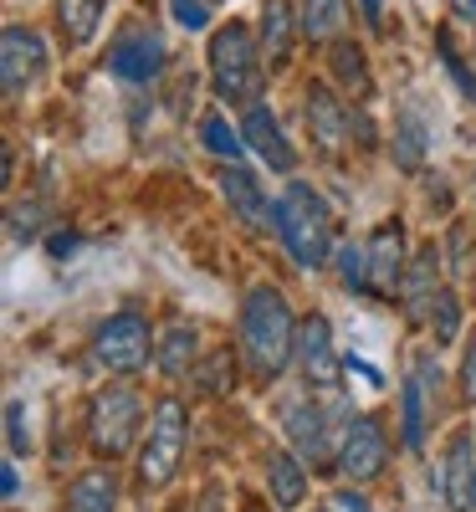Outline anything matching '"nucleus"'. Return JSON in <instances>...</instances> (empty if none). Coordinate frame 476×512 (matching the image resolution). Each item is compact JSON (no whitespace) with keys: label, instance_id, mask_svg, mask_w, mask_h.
<instances>
[{"label":"nucleus","instance_id":"38","mask_svg":"<svg viewBox=\"0 0 476 512\" xmlns=\"http://www.w3.org/2000/svg\"><path fill=\"white\" fill-rule=\"evenodd\" d=\"M451 6H456V16H461V21H471V26H476V0H451Z\"/></svg>","mask_w":476,"mask_h":512},{"label":"nucleus","instance_id":"4","mask_svg":"<svg viewBox=\"0 0 476 512\" xmlns=\"http://www.w3.org/2000/svg\"><path fill=\"white\" fill-rule=\"evenodd\" d=\"M185 446H190V410L169 395V400L154 405L149 441H144V451H139V482H144V487L175 482L180 461H185Z\"/></svg>","mask_w":476,"mask_h":512},{"label":"nucleus","instance_id":"15","mask_svg":"<svg viewBox=\"0 0 476 512\" xmlns=\"http://www.w3.org/2000/svg\"><path fill=\"white\" fill-rule=\"evenodd\" d=\"M241 134H246V144H251L256 154H262L272 169H292V164H297L292 144L282 139V123H277V113H272L267 103L246 108V118H241Z\"/></svg>","mask_w":476,"mask_h":512},{"label":"nucleus","instance_id":"35","mask_svg":"<svg viewBox=\"0 0 476 512\" xmlns=\"http://www.w3.org/2000/svg\"><path fill=\"white\" fill-rule=\"evenodd\" d=\"M461 395L476 400V344H466V359H461Z\"/></svg>","mask_w":476,"mask_h":512},{"label":"nucleus","instance_id":"5","mask_svg":"<svg viewBox=\"0 0 476 512\" xmlns=\"http://www.w3.org/2000/svg\"><path fill=\"white\" fill-rule=\"evenodd\" d=\"M149 318L139 313V308H123V313H113L103 328H98V338H93V354H98V364H108L113 374H139L144 364H149Z\"/></svg>","mask_w":476,"mask_h":512},{"label":"nucleus","instance_id":"21","mask_svg":"<svg viewBox=\"0 0 476 512\" xmlns=\"http://www.w3.org/2000/svg\"><path fill=\"white\" fill-rule=\"evenodd\" d=\"M302 36L308 41H333L349 26V0H302V16H297Z\"/></svg>","mask_w":476,"mask_h":512},{"label":"nucleus","instance_id":"24","mask_svg":"<svg viewBox=\"0 0 476 512\" xmlns=\"http://www.w3.org/2000/svg\"><path fill=\"white\" fill-rule=\"evenodd\" d=\"M195 354H200V333L180 323V328L164 333V344H159V369H164L169 379H180L185 369H195Z\"/></svg>","mask_w":476,"mask_h":512},{"label":"nucleus","instance_id":"19","mask_svg":"<svg viewBox=\"0 0 476 512\" xmlns=\"http://www.w3.org/2000/svg\"><path fill=\"white\" fill-rule=\"evenodd\" d=\"M267 487H272L277 507H302V497H308V472H302V461L292 451L267 456Z\"/></svg>","mask_w":476,"mask_h":512},{"label":"nucleus","instance_id":"14","mask_svg":"<svg viewBox=\"0 0 476 512\" xmlns=\"http://www.w3.org/2000/svg\"><path fill=\"white\" fill-rule=\"evenodd\" d=\"M308 128H313V144L323 154H338L343 144H349L354 118H349V108L338 103V93L323 88V82H313V88H308Z\"/></svg>","mask_w":476,"mask_h":512},{"label":"nucleus","instance_id":"3","mask_svg":"<svg viewBox=\"0 0 476 512\" xmlns=\"http://www.w3.org/2000/svg\"><path fill=\"white\" fill-rule=\"evenodd\" d=\"M210 82L231 108H256L262 98V62H256V41L241 21L210 36Z\"/></svg>","mask_w":476,"mask_h":512},{"label":"nucleus","instance_id":"28","mask_svg":"<svg viewBox=\"0 0 476 512\" xmlns=\"http://www.w3.org/2000/svg\"><path fill=\"white\" fill-rule=\"evenodd\" d=\"M430 328H436V344H451L456 328H461V308H456V297L441 292L436 297V308H430Z\"/></svg>","mask_w":476,"mask_h":512},{"label":"nucleus","instance_id":"32","mask_svg":"<svg viewBox=\"0 0 476 512\" xmlns=\"http://www.w3.org/2000/svg\"><path fill=\"white\" fill-rule=\"evenodd\" d=\"M41 231V210L36 205H16L11 210V241H31Z\"/></svg>","mask_w":476,"mask_h":512},{"label":"nucleus","instance_id":"26","mask_svg":"<svg viewBox=\"0 0 476 512\" xmlns=\"http://www.w3.org/2000/svg\"><path fill=\"white\" fill-rule=\"evenodd\" d=\"M195 384L205 395H226V390H236V359L221 349V354H210L205 359V369H195Z\"/></svg>","mask_w":476,"mask_h":512},{"label":"nucleus","instance_id":"2","mask_svg":"<svg viewBox=\"0 0 476 512\" xmlns=\"http://www.w3.org/2000/svg\"><path fill=\"white\" fill-rule=\"evenodd\" d=\"M277 236L297 267H323L333 251V216L313 185H287L277 200Z\"/></svg>","mask_w":476,"mask_h":512},{"label":"nucleus","instance_id":"20","mask_svg":"<svg viewBox=\"0 0 476 512\" xmlns=\"http://www.w3.org/2000/svg\"><path fill=\"white\" fill-rule=\"evenodd\" d=\"M297 31H302V26L292 21L287 0H267V6H262V52H267V62H272V67H282V62L292 57Z\"/></svg>","mask_w":476,"mask_h":512},{"label":"nucleus","instance_id":"23","mask_svg":"<svg viewBox=\"0 0 476 512\" xmlns=\"http://www.w3.org/2000/svg\"><path fill=\"white\" fill-rule=\"evenodd\" d=\"M103 21V0H57V26L72 47H88Z\"/></svg>","mask_w":476,"mask_h":512},{"label":"nucleus","instance_id":"27","mask_svg":"<svg viewBox=\"0 0 476 512\" xmlns=\"http://www.w3.org/2000/svg\"><path fill=\"white\" fill-rule=\"evenodd\" d=\"M420 154H425L420 118H415V113H400V123H395V159H400L405 169H420Z\"/></svg>","mask_w":476,"mask_h":512},{"label":"nucleus","instance_id":"22","mask_svg":"<svg viewBox=\"0 0 476 512\" xmlns=\"http://www.w3.org/2000/svg\"><path fill=\"white\" fill-rule=\"evenodd\" d=\"M425 379H430V354L415 359V379H405V446H425Z\"/></svg>","mask_w":476,"mask_h":512},{"label":"nucleus","instance_id":"25","mask_svg":"<svg viewBox=\"0 0 476 512\" xmlns=\"http://www.w3.org/2000/svg\"><path fill=\"white\" fill-rule=\"evenodd\" d=\"M338 82H349L354 93H369V67H364V52L354 47V41H333V52H328Z\"/></svg>","mask_w":476,"mask_h":512},{"label":"nucleus","instance_id":"7","mask_svg":"<svg viewBox=\"0 0 476 512\" xmlns=\"http://www.w3.org/2000/svg\"><path fill=\"white\" fill-rule=\"evenodd\" d=\"M333 425H354V415L343 410L338 400H328V405H318V400L308 405V400H302V405L287 410V436H292V446L308 456L313 466H328V456H338L333 441H328Z\"/></svg>","mask_w":476,"mask_h":512},{"label":"nucleus","instance_id":"17","mask_svg":"<svg viewBox=\"0 0 476 512\" xmlns=\"http://www.w3.org/2000/svg\"><path fill=\"white\" fill-rule=\"evenodd\" d=\"M471 482H476V461H471V436L461 431L446 451V472H441V492L451 512H471Z\"/></svg>","mask_w":476,"mask_h":512},{"label":"nucleus","instance_id":"6","mask_svg":"<svg viewBox=\"0 0 476 512\" xmlns=\"http://www.w3.org/2000/svg\"><path fill=\"white\" fill-rule=\"evenodd\" d=\"M139 420H144V405H139L134 390H123V384L103 390L93 400V420H88V436H93L98 456H123L139 436Z\"/></svg>","mask_w":476,"mask_h":512},{"label":"nucleus","instance_id":"9","mask_svg":"<svg viewBox=\"0 0 476 512\" xmlns=\"http://www.w3.org/2000/svg\"><path fill=\"white\" fill-rule=\"evenodd\" d=\"M47 67V41L31 26H6L0 36V82H6V98H21L31 82Z\"/></svg>","mask_w":476,"mask_h":512},{"label":"nucleus","instance_id":"34","mask_svg":"<svg viewBox=\"0 0 476 512\" xmlns=\"http://www.w3.org/2000/svg\"><path fill=\"white\" fill-rule=\"evenodd\" d=\"M441 57H446V67H451V77H456V82H461V93H466V98H471V103H476V77H471V72H466V62H461V57H456V52H451V47H446V52H441Z\"/></svg>","mask_w":476,"mask_h":512},{"label":"nucleus","instance_id":"12","mask_svg":"<svg viewBox=\"0 0 476 512\" xmlns=\"http://www.w3.org/2000/svg\"><path fill=\"white\" fill-rule=\"evenodd\" d=\"M221 195H226L231 216H236L246 231H272V226H277V205H267V195H262V185H256L251 169L231 164L226 175H221Z\"/></svg>","mask_w":476,"mask_h":512},{"label":"nucleus","instance_id":"30","mask_svg":"<svg viewBox=\"0 0 476 512\" xmlns=\"http://www.w3.org/2000/svg\"><path fill=\"white\" fill-rule=\"evenodd\" d=\"M338 272H343V282H349V287L369 292V251L364 246H343L338 251Z\"/></svg>","mask_w":476,"mask_h":512},{"label":"nucleus","instance_id":"18","mask_svg":"<svg viewBox=\"0 0 476 512\" xmlns=\"http://www.w3.org/2000/svg\"><path fill=\"white\" fill-rule=\"evenodd\" d=\"M62 512H118V477L108 472V466H93V472H82V477L67 487Z\"/></svg>","mask_w":476,"mask_h":512},{"label":"nucleus","instance_id":"16","mask_svg":"<svg viewBox=\"0 0 476 512\" xmlns=\"http://www.w3.org/2000/svg\"><path fill=\"white\" fill-rule=\"evenodd\" d=\"M436 272H441V251H436V241H430L415 262H410L405 282H400L410 318H430V308H436V297H441V292H436Z\"/></svg>","mask_w":476,"mask_h":512},{"label":"nucleus","instance_id":"36","mask_svg":"<svg viewBox=\"0 0 476 512\" xmlns=\"http://www.w3.org/2000/svg\"><path fill=\"white\" fill-rule=\"evenodd\" d=\"M333 502H338V512H369V497H359V492H338Z\"/></svg>","mask_w":476,"mask_h":512},{"label":"nucleus","instance_id":"31","mask_svg":"<svg viewBox=\"0 0 476 512\" xmlns=\"http://www.w3.org/2000/svg\"><path fill=\"white\" fill-rule=\"evenodd\" d=\"M6 436H11V456H26V451H31V436H26V405H21V400L6 405Z\"/></svg>","mask_w":476,"mask_h":512},{"label":"nucleus","instance_id":"11","mask_svg":"<svg viewBox=\"0 0 476 512\" xmlns=\"http://www.w3.org/2000/svg\"><path fill=\"white\" fill-rule=\"evenodd\" d=\"M108 67L123 77V82H154L164 72V36L149 31V26H134L113 41L108 52Z\"/></svg>","mask_w":476,"mask_h":512},{"label":"nucleus","instance_id":"37","mask_svg":"<svg viewBox=\"0 0 476 512\" xmlns=\"http://www.w3.org/2000/svg\"><path fill=\"white\" fill-rule=\"evenodd\" d=\"M359 6H364V21L379 31V26H384V6H379V0H359Z\"/></svg>","mask_w":476,"mask_h":512},{"label":"nucleus","instance_id":"33","mask_svg":"<svg viewBox=\"0 0 476 512\" xmlns=\"http://www.w3.org/2000/svg\"><path fill=\"white\" fill-rule=\"evenodd\" d=\"M169 6H175V21H180L185 31H200V26L210 21V6H205V0H169Z\"/></svg>","mask_w":476,"mask_h":512},{"label":"nucleus","instance_id":"39","mask_svg":"<svg viewBox=\"0 0 476 512\" xmlns=\"http://www.w3.org/2000/svg\"><path fill=\"white\" fill-rule=\"evenodd\" d=\"M471 507H476V482H471Z\"/></svg>","mask_w":476,"mask_h":512},{"label":"nucleus","instance_id":"13","mask_svg":"<svg viewBox=\"0 0 476 512\" xmlns=\"http://www.w3.org/2000/svg\"><path fill=\"white\" fill-rule=\"evenodd\" d=\"M364 251H369V292L374 297H395V287L405 282V236H400V226L395 221L379 226L364 241Z\"/></svg>","mask_w":476,"mask_h":512},{"label":"nucleus","instance_id":"29","mask_svg":"<svg viewBox=\"0 0 476 512\" xmlns=\"http://www.w3.org/2000/svg\"><path fill=\"white\" fill-rule=\"evenodd\" d=\"M200 134H205V149H215V154H226V159L241 154V139L231 134V123H226V118H215V113H210V118L200 123Z\"/></svg>","mask_w":476,"mask_h":512},{"label":"nucleus","instance_id":"8","mask_svg":"<svg viewBox=\"0 0 476 512\" xmlns=\"http://www.w3.org/2000/svg\"><path fill=\"white\" fill-rule=\"evenodd\" d=\"M389 461V441H384V425L374 415H354V425L343 431L338 446V472L349 482H374Z\"/></svg>","mask_w":476,"mask_h":512},{"label":"nucleus","instance_id":"1","mask_svg":"<svg viewBox=\"0 0 476 512\" xmlns=\"http://www.w3.org/2000/svg\"><path fill=\"white\" fill-rule=\"evenodd\" d=\"M241 344H246L256 379H277L287 359L297 354V323L277 287H256L241 303Z\"/></svg>","mask_w":476,"mask_h":512},{"label":"nucleus","instance_id":"10","mask_svg":"<svg viewBox=\"0 0 476 512\" xmlns=\"http://www.w3.org/2000/svg\"><path fill=\"white\" fill-rule=\"evenodd\" d=\"M297 364L313 390H338V354H333V328L323 313H308L297 323Z\"/></svg>","mask_w":476,"mask_h":512}]
</instances>
